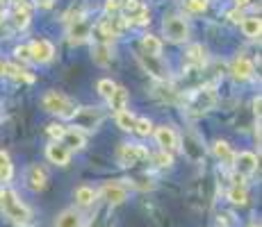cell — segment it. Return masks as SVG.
Wrapping results in <instances>:
<instances>
[{
  "label": "cell",
  "mask_w": 262,
  "mask_h": 227,
  "mask_svg": "<svg viewBox=\"0 0 262 227\" xmlns=\"http://www.w3.org/2000/svg\"><path fill=\"white\" fill-rule=\"evenodd\" d=\"M73 120H75L73 128H80V130H96V128L100 125V120H103V112H100L98 107L75 109Z\"/></svg>",
  "instance_id": "8992f818"
},
{
  "label": "cell",
  "mask_w": 262,
  "mask_h": 227,
  "mask_svg": "<svg viewBox=\"0 0 262 227\" xmlns=\"http://www.w3.org/2000/svg\"><path fill=\"white\" fill-rule=\"evenodd\" d=\"M162 30L169 41H173V43H183L189 39V25L180 16H169L167 21L162 23Z\"/></svg>",
  "instance_id": "277c9868"
},
{
  "label": "cell",
  "mask_w": 262,
  "mask_h": 227,
  "mask_svg": "<svg viewBox=\"0 0 262 227\" xmlns=\"http://www.w3.org/2000/svg\"><path fill=\"white\" fill-rule=\"evenodd\" d=\"M112 50H110V43H98L94 45V59L100 64V66H105V64H110V59H112Z\"/></svg>",
  "instance_id": "4316f807"
},
{
  "label": "cell",
  "mask_w": 262,
  "mask_h": 227,
  "mask_svg": "<svg viewBox=\"0 0 262 227\" xmlns=\"http://www.w3.org/2000/svg\"><path fill=\"white\" fill-rule=\"evenodd\" d=\"M185 155L191 159V161H199V159H203V155H205V150H203V145H201V141L196 139L194 134H187L185 136Z\"/></svg>",
  "instance_id": "e0dca14e"
},
{
  "label": "cell",
  "mask_w": 262,
  "mask_h": 227,
  "mask_svg": "<svg viewBox=\"0 0 262 227\" xmlns=\"http://www.w3.org/2000/svg\"><path fill=\"white\" fill-rule=\"evenodd\" d=\"M110 107H112V112L117 114V112H123L125 109V105H128V91H125L123 87H117L114 89V93L110 95Z\"/></svg>",
  "instance_id": "44dd1931"
},
{
  "label": "cell",
  "mask_w": 262,
  "mask_h": 227,
  "mask_svg": "<svg viewBox=\"0 0 262 227\" xmlns=\"http://www.w3.org/2000/svg\"><path fill=\"white\" fill-rule=\"evenodd\" d=\"M123 3H128V0H121V5H123Z\"/></svg>",
  "instance_id": "60d3db41"
},
{
  "label": "cell",
  "mask_w": 262,
  "mask_h": 227,
  "mask_svg": "<svg viewBox=\"0 0 262 227\" xmlns=\"http://www.w3.org/2000/svg\"><path fill=\"white\" fill-rule=\"evenodd\" d=\"M12 178H14L12 159H9V155L5 150H0V184H7Z\"/></svg>",
  "instance_id": "cb8c5ba5"
},
{
  "label": "cell",
  "mask_w": 262,
  "mask_h": 227,
  "mask_svg": "<svg viewBox=\"0 0 262 227\" xmlns=\"http://www.w3.org/2000/svg\"><path fill=\"white\" fill-rule=\"evenodd\" d=\"M212 150H214V157L219 159L221 164H226V166H233L235 153H233V150H230V145L226 143V141H214Z\"/></svg>",
  "instance_id": "ffe728a7"
},
{
  "label": "cell",
  "mask_w": 262,
  "mask_h": 227,
  "mask_svg": "<svg viewBox=\"0 0 262 227\" xmlns=\"http://www.w3.org/2000/svg\"><path fill=\"white\" fill-rule=\"evenodd\" d=\"M59 141H62L69 150H82L84 145H87V134H84V130H80V128H67Z\"/></svg>",
  "instance_id": "4fadbf2b"
},
{
  "label": "cell",
  "mask_w": 262,
  "mask_h": 227,
  "mask_svg": "<svg viewBox=\"0 0 262 227\" xmlns=\"http://www.w3.org/2000/svg\"><path fill=\"white\" fill-rule=\"evenodd\" d=\"M55 227H82V216L75 209H64L55 220Z\"/></svg>",
  "instance_id": "2e32d148"
},
{
  "label": "cell",
  "mask_w": 262,
  "mask_h": 227,
  "mask_svg": "<svg viewBox=\"0 0 262 227\" xmlns=\"http://www.w3.org/2000/svg\"><path fill=\"white\" fill-rule=\"evenodd\" d=\"M187 9L194 14H201L208 9V0H187Z\"/></svg>",
  "instance_id": "1f68e13d"
},
{
  "label": "cell",
  "mask_w": 262,
  "mask_h": 227,
  "mask_svg": "<svg viewBox=\"0 0 262 227\" xmlns=\"http://www.w3.org/2000/svg\"><path fill=\"white\" fill-rule=\"evenodd\" d=\"M30 48V59L39 64H48L50 59L55 57V45L48 41V39H37L28 45Z\"/></svg>",
  "instance_id": "52a82bcc"
},
{
  "label": "cell",
  "mask_w": 262,
  "mask_h": 227,
  "mask_svg": "<svg viewBox=\"0 0 262 227\" xmlns=\"http://www.w3.org/2000/svg\"><path fill=\"white\" fill-rule=\"evenodd\" d=\"M25 182H28V186L32 191H43L48 186V175L39 164H32L28 168V173H25Z\"/></svg>",
  "instance_id": "5bb4252c"
},
{
  "label": "cell",
  "mask_w": 262,
  "mask_h": 227,
  "mask_svg": "<svg viewBox=\"0 0 262 227\" xmlns=\"http://www.w3.org/2000/svg\"><path fill=\"white\" fill-rule=\"evenodd\" d=\"M133 132H137V134H142V136H148L150 132H153V123H150V120L146 118V116H137Z\"/></svg>",
  "instance_id": "f1b7e54d"
},
{
  "label": "cell",
  "mask_w": 262,
  "mask_h": 227,
  "mask_svg": "<svg viewBox=\"0 0 262 227\" xmlns=\"http://www.w3.org/2000/svg\"><path fill=\"white\" fill-rule=\"evenodd\" d=\"M114 89H117V84H114L112 80H107V78H105V80H100V82H98V93L103 95L105 100H107L110 95L114 93Z\"/></svg>",
  "instance_id": "4dcf8cb0"
},
{
  "label": "cell",
  "mask_w": 262,
  "mask_h": 227,
  "mask_svg": "<svg viewBox=\"0 0 262 227\" xmlns=\"http://www.w3.org/2000/svg\"><path fill=\"white\" fill-rule=\"evenodd\" d=\"M242 30L249 39H258L260 37V18L258 16H244L242 18Z\"/></svg>",
  "instance_id": "d4e9b609"
},
{
  "label": "cell",
  "mask_w": 262,
  "mask_h": 227,
  "mask_svg": "<svg viewBox=\"0 0 262 227\" xmlns=\"http://www.w3.org/2000/svg\"><path fill=\"white\" fill-rule=\"evenodd\" d=\"M155 141H158V145L162 150H167V153H173V150L180 148L178 134H176L169 125H160V128L155 130Z\"/></svg>",
  "instance_id": "30bf717a"
},
{
  "label": "cell",
  "mask_w": 262,
  "mask_h": 227,
  "mask_svg": "<svg viewBox=\"0 0 262 227\" xmlns=\"http://www.w3.org/2000/svg\"><path fill=\"white\" fill-rule=\"evenodd\" d=\"M228 16H230V21H235V23H242V18H244V14H242V9L237 7V9H235V12H230Z\"/></svg>",
  "instance_id": "d590c367"
},
{
  "label": "cell",
  "mask_w": 262,
  "mask_h": 227,
  "mask_svg": "<svg viewBox=\"0 0 262 227\" xmlns=\"http://www.w3.org/2000/svg\"><path fill=\"white\" fill-rule=\"evenodd\" d=\"M187 64H196V66H201V64L205 62V50L203 45H191V48L187 50Z\"/></svg>",
  "instance_id": "83f0119b"
},
{
  "label": "cell",
  "mask_w": 262,
  "mask_h": 227,
  "mask_svg": "<svg viewBox=\"0 0 262 227\" xmlns=\"http://www.w3.org/2000/svg\"><path fill=\"white\" fill-rule=\"evenodd\" d=\"M146 159H150V153L144 145L123 143V145H119V150H117V161L121 166H137Z\"/></svg>",
  "instance_id": "3957f363"
},
{
  "label": "cell",
  "mask_w": 262,
  "mask_h": 227,
  "mask_svg": "<svg viewBox=\"0 0 262 227\" xmlns=\"http://www.w3.org/2000/svg\"><path fill=\"white\" fill-rule=\"evenodd\" d=\"M46 157L50 164H55V166H69V161H71V150H69L62 141H53L50 145H46Z\"/></svg>",
  "instance_id": "8fae6325"
},
{
  "label": "cell",
  "mask_w": 262,
  "mask_h": 227,
  "mask_svg": "<svg viewBox=\"0 0 262 227\" xmlns=\"http://www.w3.org/2000/svg\"><path fill=\"white\" fill-rule=\"evenodd\" d=\"M16 57L18 59H30V48H16Z\"/></svg>",
  "instance_id": "8d00e7d4"
},
{
  "label": "cell",
  "mask_w": 262,
  "mask_h": 227,
  "mask_svg": "<svg viewBox=\"0 0 262 227\" xmlns=\"http://www.w3.org/2000/svg\"><path fill=\"white\" fill-rule=\"evenodd\" d=\"M100 195L107 200V205L117 207V205H123L125 198H128V189L119 182H105L103 189H100Z\"/></svg>",
  "instance_id": "ba28073f"
},
{
  "label": "cell",
  "mask_w": 262,
  "mask_h": 227,
  "mask_svg": "<svg viewBox=\"0 0 262 227\" xmlns=\"http://www.w3.org/2000/svg\"><path fill=\"white\" fill-rule=\"evenodd\" d=\"M216 103V93L212 89H201L196 91L194 95H191L189 100V107L194 109V112H208V109H212Z\"/></svg>",
  "instance_id": "7c38bea8"
},
{
  "label": "cell",
  "mask_w": 262,
  "mask_h": 227,
  "mask_svg": "<svg viewBox=\"0 0 262 227\" xmlns=\"http://www.w3.org/2000/svg\"><path fill=\"white\" fill-rule=\"evenodd\" d=\"M230 73L237 82H246V80L253 78V62L246 57H235L233 66H230Z\"/></svg>",
  "instance_id": "9a60e30c"
},
{
  "label": "cell",
  "mask_w": 262,
  "mask_h": 227,
  "mask_svg": "<svg viewBox=\"0 0 262 227\" xmlns=\"http://www.w3.org/2000/svg\"><path fill=\"white\" fill-rule=\"evenodd\" d=\"M0 209H3V214L7 216L12 223L16 225H30V220H32V211H30V207L23 203L21 198H18L16 191L12 189H0Z\"/></svg>",
  "instance_id": "6da1fadb"
},
{
  "label": "cell",
  "mask_w": 262,
  "mask_h": 227,
  "mask_svg": "<svg viewBox=\"0 0 262 227\" xmlns=\"http://www.w3.org/2000/svg\"><path fill=\"white\" fill-rule=\"evenodd\" d=\"M121 7H123V5H121V0H107V3H105V12H107V14L119 12Z\"/></svg>",
  "instance_id": "e575fe53"
},
{
  "label": "cell",
  "mask_w": 262,
  "mask_h": 227,
  "mask_svg": "<svg viewBox=\"0 0 262 227\" xmlns=\"http://www.w3.org/2000/svg\"><path fill=\"white\" fill-rule=\"evenodd\" d=\"M228 200H230L233 205H246V203H249V193H246V186H244V182H242L239 175H237V182L230 186Z\"/></svg>",
  "instance_id": "ac0fdd59"
},
{
  "label": "cell",
  "mask_w": 262,
  "mask_h": 227,
  "mask_svg": "<svg viewBox=\"0 0 262 227\" xmlns=\"http://www.w3.org/2000/svg\"><path fill=\"white\" fill-rule=\"evenodd\" d=\"M69 37H71V41H75V43L84 41V39L89 37V23L82 21V18H75V23L71 25V30H69Z\"/></svg>",
  "instance_id": "7402d4cb"
},
{
  "label": "cell",
  "mask_w": 262,
  "mask_h": 227,
  "mask_svg": "<svg viewBox=\"0 0 262 227\" xmlns=\"http://www.w3.org/2000/svg\"><path fill=\"white\" fill-rule=\"evenodd\" d=\"M137 59H139V64H142L144 70L150 75V78L160 80V82H167V80H169V68H167V64H164L160 57H155V55L139 53Z\"/></svg>",
  "instance_id": "5b68a950"
},
{
  "label": "cell",
  "mask_w": 262,
  "mask_h": 227,
  "mask_svg": "<svg viewBox=\"0 0 262 227\" xmlns=\"http://www.w3.org/2000/svg\"><path fill=\"white\" fill-rule=\"evenodd\" d=\"M249 3H251V0H235V5H237V7H246Z\"/></svg>",
  "instance_id": "74e56055"
},
{
  "label": "cell",
  "mask_w": 262,
  "mask_h": 227,
  "mask_svg": "<svg viewBox=\"0 0 262 227\" xmlns=\"http://www.w3.org/2000/svg\"><path fill=\"white\" fill-rule=\"evenodd\" d=\"M73 195H75V203H78L80 207H89V205L96 203V198H98V191H94L92 186L82 184V186H78V189H75Z\"/></svg>",
  "instance_id": "d6986e66"
},
{
  "label": "cell",
  "mask_w": 262,
  "mask_h": 227,
  "mask_svg": "<svg viewBox=\"0 0 262 227\" xmlns=\"http://www.w3.org/2000/svg\"><path fill=\"white\" fill-rule=\"evenodd\" d=\"M41 105L48 114H55V116H59V118H73V114H75L73 100L69 98V95L59 93V91H48V93L43 95Z\"/></svg>",
  "instance_id": "7a4b0ae2"
},
{
  "label": "cell",
  "mask_w": 262,
  "mask_h": 227,
  "mask_svg": "<svg viewBox=\"0 0 262 227\" xmlns=\"http://www.w3.org/2000/svg\"><path fill=\"white\" fill-rule=\"evenodd\" d=\"M64 130L67 128H62V125H48V136H53V139H62V134H64Z\"/></svg>",
  "instance_id": "836d02e7"
},
{
  "label": "cell",
  "mask_w": 262,
  "mask_h": 227,
  "mask_svg": "<svg viewBox=\"0 0 262 227\" xmlns=\"http://www.w3.org/2000/svg\"><path fill=\"white\" fill-rule=\"evenodd\" d=\"M142 53L160 57V53H162V41H160L158 37H153V34H144L142 37Z\"/></svg>",
  "instance_id": "603a6c76"
},
{
  "label": "cell",
  "mask_w": 262,
  "mask_h": 227,
  "mask_svg": "<svg viewBox=\"0 0 262 227\" xmlns=\"http://www.w3.org/2000/svg\"><path fill=\"white\" fill-rule=\"evenodd\" d=\"M155 159H158V166H162V168H167V166L173 164V157H171V155L167 153V150H162V153H160Z\"/></svg>",
  "instance_id": "d6a6232c"
},
{
  "label": "cell",
  "mask_w": 262,
  "mask_h": 227,
  "mask_svg": "<svg viewBox=\"0 0 262 227\" xmlns=\"http://www.w3.org/2000/svg\"><path fill=\"white\" fill-rule=\"evenodd\" d=\"M14 23H16V28H28V23H30V12L25 7H18L16 12H14Z\"/></svg>",
  "instance_id": "f546056e"
},
{
  "label": "cell",
  "mask_w": 262,
  "mask_h": 227,
  "mask_svg": "<svg viewBox=\"0 0 262 227\" xmlns=\"http://www.w3.org/2000/svg\"><path fill=\"white\" fill-rule=\"evenodd\" d=\"M249 227H260V223H258V220H253V223H251Z\"/></svg>",
  "instance_id": "ab89813d"
},
{
  "label": "cell",
  "mask_w": 262,
  "mask_h": 227,
  "mask_svg": "<svg viewBox=\"0 0 262 227\" xmlns=\"http://www.w3.org/2000/svg\"><path fill=\"white\" fill-rule=\"evenodd\" d=\"M3 75H5V64L0 62V78H3Z\"/></svg>",
  "instance_id": "f35d334b"
},
{
  "label": "cell",
  "mask_w": 262,
  "mask_h": 227,
  "mask_svg": "<svg viewBox=\"0 0 262 227\" xmlns=\"http://www.w3.org/2000/svg\"><path fill=\"white\" fill-rule=\"evenodd\" d=\"M233 166L239 178H249V175H253L258 170V157L253 153H239V155H235Z\"/></svg>",
  "instance_id": "9c48e42d"
},
{
  "label": "cell",
  "mask_w": 262,
  "mask_h": 227,
  "mask_svg": "<svg viewBox=\"0 0 262 227\" xmlns=\"http://www.w3.org/2000/svg\"><path fill=\"white\" fill-rule=\"evenodd\" d=\"M114 120H117V125H119L121 130H125V132H133L137 116H133V114L128 112V109H123V112H117V114H114Z\"/></svg>",
  "instance_id": "484cf974"
}]
</instances>
